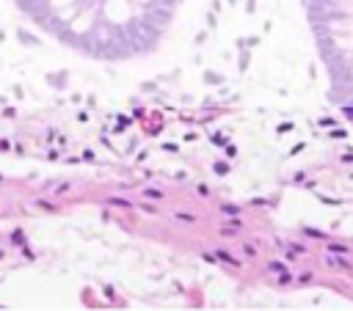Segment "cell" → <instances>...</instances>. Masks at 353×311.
Returning <instances> with one entry per match:
<instances>
[]
</instances>
